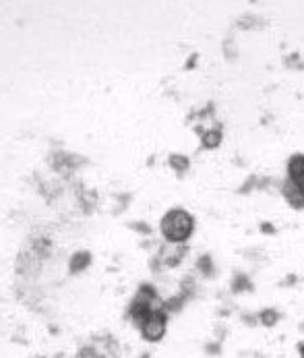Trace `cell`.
<instances>
[{"label": "cell", "instance_id": "obj_3", "mask_svg": "<svg viewBox=\"0 0 304 358\" xmlns=\"http://www.w3.org/2000/svg\"><path fill=\"white\" fill-rule=\"evenodd\" d=\"M288 180L304 193V154H296L288 162Z\"/></svg>", "mask_w": 304, "mask_h": 358}, {"label": "cell", "instance_id": "obj_4", "mask_svg": "<svg viewBox=\"0 0 304 358\" xmlns=\"http://www.w3.org/2000/svg\"><path fill=\"white\" fill-rule=\"evenodd\" d=\"M284 197L288 199V203L292 205V207H296V209H301V207H304V197L303 193L288 180L286 182V187H284Z\"/></svg>", "mask_w": 304, "mask_h": 358}, {"label": "cell", "instance_id": "obj_2", "mask_svg": "<svg viewBox=\"0 0 304 358\" xmlns=\"http://www.w3.org/2000/svg\"><path fill=\"white\" fill-rule=\"evenodd\" d=\"M141 331L150 342H157L166 334V317L161 310H152L143 321H141Z\"/></svg>", "mask_w": 304, "mask_h": 358}, {"label": "cell", "instance_id": "obj_5", "mask_svg": "<svg viewBox=\"0 0 304 358\" xmlns=\"http://www.w3.org/2000/svg\"><path fill=\"white\" fill-rule=\"evenodd\" d=\"M203 141H205V148H217L219 141H222V133H219V131H209V133L203 137Z\"/></svg>", "mask_w": 304, "mask_h": 358}, {"label": "cell", "instance_id": "obj_6", "mask_svg": "<svg viewBox=\"0 0 304 358\" xmlns=\"http://www.w3.org/2000/svg\"><path fill=\"white\" fill-rule=\"evenodd\" d=\"M303 197H304V193H303Z\"/></svg>", "mask_w": 304, "mask_h": 358}, {"label": "cell", "instance_id": "obj_1", "mask_svg": "<svg viewBox=\"0 0 304 358\" xmlns=\"http://www.w3.org/2000/svg\"><path fill=\"white\" fill-rule=\"evenodd\" d=\"M195 230V220L184 209H172L161 217V234L170 243H184Z\"/></svg>", "mask_w": 304, "mask_h": 358}]
</instances>
